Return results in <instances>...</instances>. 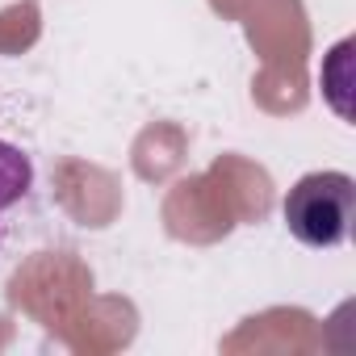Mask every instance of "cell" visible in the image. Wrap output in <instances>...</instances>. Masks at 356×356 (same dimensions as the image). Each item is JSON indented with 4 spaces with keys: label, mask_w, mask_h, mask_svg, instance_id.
I'll return each mask as SVG.
<instances>
[{
    "label": "cell",
    "mask_w": 356,
    "mask_h": 356,
    "mask_svg": "<svg viewBox=\"0 0 356 356\" xmlns=\"http://www.w3.org/2000/svg\"><path fill=\"white\" fill-rule=\"evenodd\" d=\"M34 189V163L22 147L0 138V218H5L13 206H22ZM0 239H5V227H0Z\"/></svg>",
    "instance_id": "cell-2"
},
{
    "label": "cell",
    "mask_w": 356,
    "mask_h": 356,
    "mask_svg": "<svg viewBox=\"0 0 356 356\" xmlns=\"http://www.w3.org/2000/svg\"><path fill=\"white\" fill-rule=\"evenodd\" d=\"M285 227L306 248H339L356 218V181L348 172H310L285 193Z\"/></svg>",
    "instance_id": "cell-1"
}]
</instances>
